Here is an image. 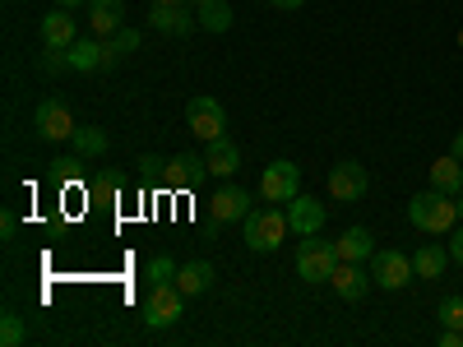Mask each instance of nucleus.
<instances>
[{
	"mask_svg": "<svg viewBox=\"0 0 463 347\" xmlns=\"http://www.w3.org/2000/svg\"><path fill=\"white\" fill-rule=\"evenodd\" d=\"M408 222L427 237H449L458 227V209H454V195H440V190H421V195L408 200Z\"/></svg>",
	"mask_w": 463,
	"mask_h": 347,
	"instance_id": "1",
	"label": "nucleus"
},
{
	"mask_svg": "<svg viewBox=\"0 0 463 347\" xmlns=\"http://www.w3.org/2000/svg\"><path fill=\"white\" fill-rule=\"evenodd\" d=\"M334 268H338V246L325 241L320 231H316V237H301V241H297V278H301V283H329Z\"/></svg>",
	"mask_w": 463,
	"mask_h": 347,
	"instance_id": "2",
	"label": "nucleus"
},
{
	"mask_svg": "<svg viewBox=\"0 0 463 347\" xmlns=\"http://www.w3.org/2000/svg\"><path fill=\"white\" fill-rule=\"evenodd\" d=\"M288 231H292L288 213H279V209H250L246 213V250H255V255L279 250Z\"/></svg>",
	"mask_w": 463,
	"mask_h": 347,
	"instance_id": "3",
	"label": "nucleus"
},
{
	"mask_svg": "<svg viewBox=\"0 0 463 347\" xmlns=\"http://www.w3.org/2000/svg\"><path fill=\"white\" fill-rule=\"evenodd\" d=\"M139 315H144L148 329H167V324H176V320L185 315V292H181L176 283L148 287V296H144V305H139Z\"/></svg>",
	"mask_w": 463,
	"mask_h": 347,
	"instance_id": "4",
	"label": "nucleus"
},
{
	"mask_svg": "<svg viewBox=\"0 0 463 347\" xmlns=\"http://www.w3.org/2000/svg\"><path fill=\"white\" fill-rule=\"evenodd\" d=\"M371 278H375V287H384V292H403V287L417 278L412 255H403V250H375V255H371Z\"/></svg>",
	"mask_w": 463,
	"mask_h": 347,
	"instance_id": "5",
	"label": "nucleus"
},
{
	"mask_svg": "<svg viewBox=\"0 0 463 347\" xmlns=\"http://www.w3.org/2000/svg\"><path fill=\"white\" fill-rule=\"evenodd\" d=\"M297 195H301V167L288 163V158L269 163L264 176H260V200H269V204H288V200H297Z\"/></svg>",
	"mask_w": 463,
	"mask_h": 347,
	"instance_id": "6",
	"label": "nucleus"
},
{
	"mask_svg": "<svg viewBox=\"0 0 463 347\" xmlns=\"http://www.w3.org/2000/svg\"><path fill=\"white\" fill-rule=\"evenodd\" d=\"M371 190V176H366V167L362 163H334L329 167V200H338V204H357L362 195Z\"/></svg>",
	"mask_w": 463,
	"mask_h": 347,
	"instance_id": "7",
	"label": "nucleus"
},
{
	"mask_svg": "<svg viewBox=\"0 0 463 347\" xmlns=\"http://www.w3.org/2000/svg\"><path fill=\"white\" fill-rule=\"evenodd\" d=\"M185 126L195 130V139H218L222 130H227V111H222V102L218 98H190L185 102Z\"/></svg>",
	"mask_w": 463,
	"mask_h": 347,
	"instance_id": "8",
	"label": "nucleus"
},
{
	"mask_svg": "<svg viewBox=\"0 0 463 347\" xmlns=\"http://www.w3.org/2000/svg\"><path fill=\"white\" fill-rule=\"evenodd\" d=\"M33 130L43 135V139H52V144H61V139H70L80 126H74V116H70L65 102L47 98V102H37V111H33Z\"/></svg>",
	"mask_w": 463,
	"mask_h": 347,
	"instance_id": "9",
	"label": "nucleus"
},
{
	"mask_svg": "<svg viewBox=\"0 0 463 347\" xmlns=\"http://www.w3.org/2000/svg\"><path fill=\"white\" fill-rule=\"evenodd\" d=\"M329 287H334L343 301H362V296L375 287V278H371V268H362V264H353V259H338Z\"/></svg>",
	"mask_w": 463,
	"mask_h": 347,
	"instance_id": "10",
	"label": "nucleus"
},
{
	"mask_svg": "<svg viewBox=\"0 0 463 347\" xmlns=\"http://www.w3.org/2000/svg\"><path fill=\"white\" fill-rule=\"evenodd\" d=\"M246 213H250V190H241V185L213 190V200H209V218L213 222H246Z\"/></svg>",
	"mask_w": 463,
	"mask_h": 347,
	"instance_id": "11",
	"label": "nucleus"
},
{
	"mask_svg": "<svg viewBox=\"0 0 463 347\" xmlns=\"http://www.w3.org/2000/svg\"><path fill=\"white\" fill-rule=\"evenodd\" d=\"M209 176V163H204V153H176V158L163 167V181L172 190H185V185H200Z\"/></svg>",
	"mask_w": 463,
	"mask_h": 347,
	"instance_id": "12",
	"label": "nucleus"
},
{
	"mask_svg": "<svg viewBox=\"0 0 463 347\" xmlns=\"http://www.w3.org/2000/svg\"><path fill=\"white\" fill-rule=\"evenodd\" d=\"M288 227H292V237H316V231H325V204L320 200H288Z\"/></svg>",
	"mask_w": 463,
	"mask_h": 347,
	"instance_id": "13",
	"label": "nucleus"
},
{
	"mask_svg": "<svg viewBox=\"0 0 463 347\" xmlns=\"http://www.w3.org/2000/svg\"><path fill=\"white\" fill-rule=\"evenodd\" d=\"M89 23L98 37H111L126 28V0H89Z\"/></svg>",
	"mask_w": 463,
	"mask_h": 347,
	"instance_id": "14",
	"label": "nucleus"
},
{
	"mask_svg": "<svg viewBox=\"0 0 463 347\" xmlns=\"http://www.w3.org/2000/svg\"><path fill=\"white\" fill-rule=\"evenodd\" d=\"M204 163H209V176H232L241 167V148L232 144L227 135H218V139L204 144Z\"/></svg>",
	"mask_w": 463,
	"mask_h": 347,
	"instance_id": "15",
	"label": "nucleus"
},
{
	"mask_svg": "<svg viewBox=\"0 0 463 347\" xmlns=\"http://www.w3.org/2000/svg\"><path fill=\"white\" fill-rule=\"evenodd\" d=\"M148 23L158 28V33H176V37H185L190 28H200V19L190 14L185 5H153L148 10Z\"/></svg>",
	"mask_w": 463,
	"mask_h": 347,
	"instance_id": "16",
	"label": "nucleus"
},
{
	"mask_svg": "<svg viewBox=\"0 0 463 347\" xmlns=\"http://www.w3.org/2000/svg\"><path fill=\"white\" fill-rule=\"evenodd\" d=\"M43 42H47V47H61V52H65L70 42H80V33H74V14H70V10L56 5V10L43 19Z\"/></svg>",
	"mask_w": 463,
	"mask_h": 347,
	"instance_id": "17",
	"label": "nucleus"
},
{
	"mask_svg": "<svg viewBox=\"0 0 463 347\" xmlns=\"http://www.w3.org/2000/svg\"><path fill=\"white\" fill-rule=\"evenodd\" d=\"M334 246H338V259H353V264H366L375 255V237H371L366 227H347Z\"/></svg>",
	"mask_w": 463,
	"mask_h": 347,
	"instance_id": "18",
	"label": "nucleus"
},
{
	"mask_svg": "<svg viewBox=\"0 0 463 347\" xmlns=\"http://www.w3.org/2000/svg\"><path fill=\"white\" fill-rule=\"evenodd\" d=\"M176 287H181L185 296L209 292V287H213V264H209V259H190V264H181V268H176Z\"/></svg>",
	"mask_w": 463,
	"mask_h": 347,
	"instance_id": "19",
	"label": "nucleus"
},
{
	"mask_svg": "<svg viewBox=\"0 0 463 347\" xmlns=\"http://www.w3.org/2000/svg\"><path fill=\"white\" fill-rule=\"evenodd\" d=\"M65 56H70V70L74 74H93V70L107 65V47L102 42H89V37H84V42H70Z\"/></svg>",
	"mask_w": 463,
	"mask_h": 347,
	"instance_id": "20",
	"label": "nucleus"
},
{
	"mask_svg": "<svg viewBox=\"0 0 463 347\" xmlns=\"http://www.w3.org/2000/svg\"><path fill=\"white\" fill-rule=\"evenodd\" d=\"M431 190H440V195H458L463 190V163L454 158V153H445V158L431 163Z\"/></svg>",
	"mask_w": 463,
	"mask_h": 347,
	"instance_id": "21",
	"label": "nucleus"
},
{
	"mask_svg": "<svg viewBox=\"0 0 463 347\" xmlns=\"http://www.w3.org/2000/svg\"><path fill=\"white\" fill-rule=\"evenodd\" d=\"M107 144H111V139H107V130H102V126H80V130L70 135L74 158H84V163H89V158H102Z\"/></svg>",
	"mask_w": 463,
	"mask_h": 347,
	"instance_id": "22",
	"label": "nucleus"
},
{
	"mask_svg": "<svg viewBox=\"0 0 463 347\" xmlns=\"http://www.w3.org/2000/svg\"><path fill=\"white\" fill-rule=\"evenodd\" d=\"M195 19H200V28H204V33H227L237 14H232L227 0H204V5H195Z\"/></svg>",
	"mask_w": 463,
	"mask_h": 347,
	"instance_id": "23",
	"label": "nucleus"
},
{
	"mask_svg": "<svg viewBox=\"0 0 463 347\" xmlns=\"http://www.w3.org/2000/svg\"><path fill=\"white\" fill-rule=\"evenodd\" d=\"M445 264H449V250H440V246H421L417 255H412V268H417V278H445Z\"/></svg>",
	"mask_w": 463,
	"mask_h": 347,
	"instance_id": "24",
	"label": "nucleus"
},
{
	"mask_svg": "<svg viewBox=\"0 0 463 347\" xmlns=\"http://www.w3.org/2000/svg\"><path fill=\"white\" fill-rule=\"evenodd\" d=\"M102 47H107V65H116V61H121V56L139 52V33H135V28H121V33H111V37H102Z\"/></svg>",
	"mask_w": 463,
	"mask_h": 347,
	"instance_id": "25",
	"label": "nucleus"
},
{
	"mask_svg": "<svg viewBox=\"0 0 463 347\" xmlns=\"http://www.w3.org/2000/svg\"><path fill=\"white\" fill-rule=\"evenodd\" d=\"M176 268H181V264H172L167 255H158V259H148V268H144V283H148V287L176 283Z\"/></svg>",
	"mask_w": 463,
	"mask_h": 347,
	"instance_id": "26",
	"label": "nucleus"
},
{
	"mask_svg": "<svg viewBox=\"0 0 463 347\" xmlns=\"http://www.w3.org/2000/svg\"><path fill=\"white\" fill-rule=\"evenodd\" d=\"M436 320H440L445 329H458V333H463V296H445V301L436 305Z\"/></svg>",
	"mask_w": 463,
	"mask_h": 347,
	"instance_id": "27",
	"label": "nucleus"
},
{
	"mask_svg": "<svg viewBox=\"0 0 463 347\" xmlns=\"http://www.w3.org/2000/svg\"><path fill=\"white\" fill-rule=\"evenodd\" d=\"M24 338H28L24 320L14 311H5V320H0V342H5V347H24Z\"/></svg>",
	"mask_w": 463,
	"mask_h": 347,
	"instance_id": "28",
	"label": "nucleus"
},
{
	"mask_svg": "<svg viewBox=\"0 0 463 347\" xmlns=\"http://www.w3.org/2000/svg\"><path fill=\"white\" fill-rule=\"evenodd\" d=\"M14 231H19V218H14V209H5V213H0V237L14 241Z\"/></svg>",
	"mask_w": 463,
	"mask_h": 347,
	"instance_id": "29",
	"label": "nucleus"
},
{
	"mask_svg": "<svg viewBox=\"0 0 463 347\" xmlns=\"http://www.w3.org/2000/svg\"><path fill=\"white\" fill-rule=\"evenodd\" d=\"M93 190H98V195H116V190H121V176H111V172H107V176H98Z\"/></svg>",
	"mask_w": 463,
	"mask_h": 347,
	"instance_id": "30",
	"label": "nucleus"
},
{
	"mask_svg": "<svg viewBox=\"0 0 463 347\" xmlns=\"http://www.w3.org/2000/svg\"><path fill=\"white\" fill-rule=\"evenodd\" d=\"M449 259H458V264H463V222L454 227V237H449Z\"/></svg>",
	"mask_w": 463,
	"mask_h": 347,
	"instance_id": "31",
	"label": "nucleus"
},
{
	"mask_svg": "<svg viewBox=\"0 0 463 347\" xmlns=\"http://www.w3.org/2000/svg\"><path fill=\"white\" fill-rule=\"evenodd\" d=\"M440 347H463V333H458V329H445V333H440Z\"/></svg>",
	"mask_w": 463,
	"mask_h": 347,
	"instance_id": "32",
	"label": "nucleus"
},
{
	"mask_svg": "<svg viewBox=\"0 0 463 347\" xmlns=\"http://www.w3.org/2000/svg\"><path fill=\"white\" fill-rule=\"evenodd\" d=\"M269 5H274V10H288V14H292V10H301V5H306V0H269Z\"/></svg>",
	"mask_w": 463,
	"mask_h": 347,
	"instance_id": "33",
	"label": "nucleus"
},
{
	"mask_svg": "<svg viewBox=\"0 0 463 347\" xmlns=\"http://www.w3.org/2000/svg\"><path fill=\"white\" fill-rule=\"evenodd\" d=\"M449 153H454V158H458V163H463V130H458V135H454V144H449Z\"/></svg>",
	"mask_w": 463,
	"mask_h": 347,
	"instance_id": "34",
	"label": "nucleus"
},
{
	"mask_svg": "<svg viewBox=\"0 0 463 347\" xmlns=\"http://www.w3.org/2000/svg\"><path fill=\"white\" fill-rule=\"evenodd\" d=\"M56 5H61V10H80V5H84V0H56Z\"/></svg>",
	"mask_w": 463,
	"mask_h": 347,
	"instance_id": "35",
	"label": "nucleus"
},
{
	"mask_svg": "<svg viewBox=\"0 0 463 347\" xmlns=\"http://www.w3.org/2000/svg\"><path fill=\"white\" fill-rule=\"evenodd\" d=\"M454 209H458V222H463V190H458V195H454Z\"/></svg>",
	"mask_w": 463,
	"mask_h": 347,
	"instance_id": "36",
	"label": "nucleus"
},
{
	"mask_svg": "<svg viewBox=\"0 0 463 347\" xmlns=\"http://www.w3.org/2000/svg\"><path fill=\"white\" fill-rule=\"evenodd\" d=\"M153 5H185V0H153Z\"/></svg>",
	"mask_w": 463,
	"mask_h": 347,
	"instance_id": "37",
	"label": "nucleus"
},
{
	"mask_svg": "<svg viewBox=\"0 0 463 347\" xmlns=\"http://www.w3.org/2000/svg\"><path fill=\"white\" fill-rule=\"evenodd\" d=\"M458 47H463V28H458Z\"/></svg>",
	"mask_w": 463,
	"mask_h": 347,
	"instance_id": "38",
	"label": "nucleus"
},
{
	"mask_svg": "<svg viewBox=\"0 0 463 347\" xmlns=\"http://www.w3.org/2000/svg\"><path fill=\"white\" fill-rule=\"evenodd\" d=\"M190 5H204V0H190Z\"/></svg>",
	"mask_w": 463,
	"mask_h": 347,
	"instance_id": "39",
	"label": "nucleus"
}]
</instances>
